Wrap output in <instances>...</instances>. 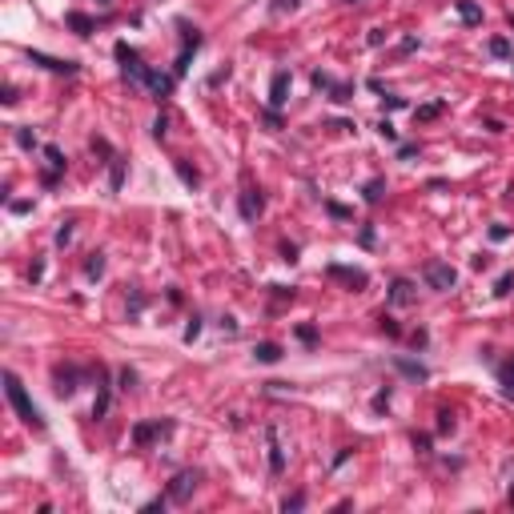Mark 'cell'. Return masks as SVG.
I'll use <instances>...</instances> for the list:
<instances>
[{
	"label": "cell",
	"instance_id": "cell-1",
	"mask_svg": "<svg viewBox=\"0 0 514 514\" xmlns=\"http://www.w3.org/2000/svg\"><path fill=\"white\" fill-rule=\"evenodd\" d=\"M4 390H8V402H13V410L21 414V422H28L33 430H45V418H40V406L33 398H28V390H25V382L8 370L4 374Z\"/></svg>",
	"mask_w": 514,
	"mask_h": 514
},
{
	"label": "cell",
	"instance_id": "cell-2",
	"mask_svg": "<svg viewBox=\"0 0 514 514\" xmlns=\"http://www.w3.org/2000/svg\"><path fill=\"white\" fill-rule=\"evenodd\" d=\"M422 277H426L430 289H454L458 286V269L446 265V262H430L426 269H422Z\"/></svg>",
	"mask_w": 514,
	"mask_h": 514
},
{
	"label": "cell",
	"instance_id": "cell-3",
	"mask_svg": "<svg viewBox=\"0 0 514 514\" xmlns=\"http://www.w3.org/2000/svg\"><path fill=\"white\" fill-rule=\"evenodd\" d=\"M197 482H201L197 470H181V474L173 478V486H169V498H173V502H185L189 494L197 490Z\"/></svg>",
	"mask_w": 514,
	"mask_h": 514
},
{
	"label": "cell",
	"instance_id": "cell-4",
	"mask_svg": "<svg viewBox=\"0 0 514 514\" xmlns=\"http://www.w3.org/2000/svg\"><path fill=\"white\" fill-rule=\"evenodd\" d=\"M117 61L125 64V73H129V76H137V81H145V73H149V69L141 64V57L129 49V45H117Z\"/></svg>",
	"mask_w": 514,
	"mask_h": 514
},
{
	"label": "cell",
	"instance_id": "cell-5",
	"mask_svg": "<svg viewBox=\"0 0 514 514\" xmlns=\"http://www.w3.org/2000/svg\"><path fill=\"white\" fill-rule=\"evenodd\" d=\"M286 93H289V73L281 69V73H274V81H269V105L281 109V105H286Z\"/></svg>",
	"mask_w": 514,
	"mask_h": 514
},
{
	"label": "cell",
	"instance_id": "cell-6",
	"mask_svg": "<svg viewBox=\"0 0 514 514\" xmlns=\"http://www.w3.org/2000/svg\"><path fill=\"white\" fill-rule=\"evenodd\" d=\"M265 442H269V470L281 474V470H286V454H281V442H277V430L274 426L265 430Z\"/></svg>",
	"mask_w": 514,
	"mask_h": 514
},
{
	"label": "cell",
	"instance_id": "cell-7",
	"mask_svg": "<svg viewBox=\"0 0 514 514\" xmlns=\"http://www.w3.org/2000/svg\"><path fill=\"white\" fill-rule=\"evenodd\" d=\"M33 64H45L49 73H64V76L76 73V61H57V57H45V52H33Z\"/></svg>",
	"mask_w": 514,
	"mask_h": 514
},
{
	"label": "cell",
	"instance_id": "cell-8",
	"mask_svg": "<svg viewBox=\"0 0 514 514\" xmlns=\"http://www.w3.org/2000/svg\"><path fill=\"white\" fill-rule=\"evenodd\" d=\"M169 430H173L169 422H145V426L133 430V442H137V446H145L149 438H157V434H169Z\"/></svg>",
	"mask_w": 514,
	"mask_h": 514
},
{
	"label": "cell",
	"instance_id": "cell-9",
	"mask_svg": "<svg viewBox=\"0 0 514 514\" xmlns=\"http://www.w3.org/2000/svg\"><path fill=\"white\" fill-rule=\"evenodd\" d=\"M498 386H502V394H506V398H514V354L498 366Z\"/></svg>",
	"mask_w": 514,
	"mask_h": 514
},
{
	"label": "cell",
	"instance_id": "cell-10",
	"mask_svg": "<svg viewBox=\"0 0 514 514\" xmlns=\"http://www.w3.org/2000/svg\"><path fill=\"white\" fill-rule=\"evenodd\" d=\"M257 214H262V197H253V189H245V193H241V217L253 221Z\"/></svg>",
	"mask_w": 514,
	"mask_h": 514
},
{
	"label": "cell",
	"instance_id": "cell-11",
	"mask_svg": "<svg viewBox=\"0 0 514 514\" xmlns=\"http://www.w3.org/2000/svg\"><path fill=\"white\" fill-rule=\"evenodd\" d=\"M253 358H257V362H265V366H274L277 358H281V346H277V341H262V346L253 350Z\"/></svg>",
	"mask_w": 514,
	"mask_h": 514
},
{
	"label": "cell",
	"instance_id": "cell-12",
	"mask_svg": "<svg viewBox=\"0 0 514 514\" xmlns=\"http://www.w3.org/2000/svg\"><path fill=\"white\" fill-rule=\"evenodd\" d=\"M145 85H149L153 93H169V88H173V81H169L165 73H153V69H149V73H145Z\"/></svg>",
	"mask_w": 514,
	"mask_h": 514
},
{
	"label": "cell",
	"instance_id": "cell-13",
	"mask_svg": "<svg viewBox=\"0 0 514 514\" xmlns=\"http://www.w3.org/2000/svg\"><path fill=\"white\" fill-rule=\"evenodd\" d=\"M458 16H462L466 25H478V21H482V8L470 4V0H458Z\"/></svg>",
	"mask_w": 514,
	"mask_h": 514
},
{
	"label": "cell",
	"instance_id": "cell-14",
	"mask_svg": "<svg viewBox=\"0 0 514 514\" xmlns=\"http://www.w3.org/2000/svg\"><path fill=\"white\" fill-rule=\"evenodd\" d=\"M69 28H76V37H88L93 33V21L85 13H69Z\"/></svg>",
	"mask_w": 514,
	"mask_h": 514
},
{
	"label": "cell",
	"instance_id": "cell-15",
	"mask_svg": "<svg viewBox=\"0 0 514 514\" xmlns=\"http://www.w3.org/2000/svg\"><path fill=\"white\" fill-rule=\"evenodd\" d=\"M390 301H398V305H406V301H414V293H410V281H394V293H390Z\"/></svg>",
	"mask_w": 514,
	"mask_h": 514
},
{
	"label": "cell",
	"instance_id": "cell-16",
	"mask_svg": "<svg viewBox=\"0 0 514 514\" xmlns=\"http://www.w3.org/2000/svg\"><path fill=\"white\" fill-rule=\"evenodd\" d=\"M73 370H69V374H57V394H61V398H64V394H73Z\"/></svg>",
	"mask_w": 514,
	"mask_h": 514
},
{
	"label": "cell",
	"instance_id": "cell-17",
	"mask_svg": "<svg viewBox=\"0 0 514 514\" xmlns=\"http://www.w3.org/2000/svg\"><path fill=\"white\" fill-rule=\"evenodd\" d=\"M177 173H181V181H185V185H197V181H201L197 169H189L185 161H177Z\"/></svg>",
	"mask_w": 514,
	"mask_h": 514
},
{
	"label": "cell",
	"instance_id": "cell-18",
	"mask_svg": "<svg viewBox=\"0 0 514 514\" xmlns=\"http://www.w3.org/2000/svg\"><path fill=\"white\" fill-rule=\"evenodd\" d=\"M85 274L88 277H100V274H105V257H100V253H93V262L85 265Z\"/></svg>",
	"mask_w": 514,
	"mask_h": 514
},
{
	"label": "cell",
	"instance_id": "cell-19",
	"mask_svg": "<svg viewBox=\"0 0 514 514\" xmlns=\"http://www.w3.org/2000/svg\"><path fill=\"white\" fill-rule=\"evenodd\" d=\"M438 113H442V105H422V109H418L414 117H418V121H434Z\"/></svg>",
	"mask_w": 514,
	"mask_h": 514
},
{
	"label": "cell",
	"instance_id": "cell-20",
	"mask_svg": "<svg viewBox=\"0 0 514 514\" xmlns=\"http://www.w3.org/2000/svg\"><path fill=\"white\" fill-rule=\"evenodd\" d=\"M45 157H49V165H52V173H57V169H64V157H61V149H45Z\"/></svg>",
	"mask_w": 514,
	"mask_h": 514
},
{
	"label": "cell",
	"instance_id": "cell-21",
	"mask_svg": "<svg viewBox=\"0 0 514 514\" xmlns=\"http://www.w3.org/2000/svg\"><path fill=\"white\" fill-rule=\"evenodd\" d=\"M109 165H113V189H121V173H125V161H121V157H109Z\"/></svg>",
	"mask_w": 514,
	"mask_h": 514
},
{
	"label": "cell",
	"instance_id": "cell-22",
	"mask_svg": "<svg viewBox=\"0 0 514 514\" xmlns=\"http://www.w3.org/2000/svg\"><path fill=\"white\" fill-rule=\"evenodd\" d=\"M301 506H305V494H293V498H286V502H281V510H301Z\"/></svg>",
	"mask_w": 514,
	"mask_h": 514
},
{
	"label": "cell",
	"instance_id": "cell-23",
	"mask_svg": "<svg viewBox=\"0 0 514 514\" xmlns=\"http://www.w3.org/2000/svg\"><path fill=\"white\" fill-rule=\"evenodd\" d=\"M510 286H514V277H510V274H502V277H498V286H494V293L502 298V293H510Z\"/></svg>",
	"mask_w": 514,
	"mask_h": 514
},
{
	"label": "cell",
	"instance_id": "cell-24",
	"mask_svg": "<svg viewBox=\"0 0 514 514\" xmlns=\"http://www.w3.org/2000/svg\"><path fill=\"white\" fill-rule=\"evenodd\" d=\"M382 197V181H370V185H366V201H378Z\"/></svg>",
	"mask_w": 514,
	"mask_h": 514
},
{
	"label": "cell",
	"instance_id": "cell-25",
	"mask_svg": "<svg viewBox=\"0 0 514 514\" xmlns=\"http://www.w3.org/2000/svg\"><path fill=\"white\" fill-rule=\"evenodd\" d=\"M402 370H406V374L410 378H426V370H422V366H414V362H398Z\"/></svg>",
	"mask_w": 514,
	"mask_h": 514
},
{
	"label": "cell",
	"instance_id": "cell-26",
	"mask_svg": "<svg viewBox=\"0 0 514 514\" xmlns=\"http://www.w3.org/2000/svg\"><path fill=\"white\" fill-rule=\"evenodd\" d=\"M490 52H494V57H506V52H510V45H506V40H490Z\"/></svg>",
	"mask_w": 514,
	"mask_h": 514
},
{
	"label": "cell",
	"instance_id": "cell-27",
	"mask_svg": "<svg viewBox=\"0 0 514 514\" xmlns=\"http://www.w3.org/2000/svg\"><path fill=\"white\" fill-rule=\"evenodd\" d=\"M442 422H438V430H442V434H446V430H454V414H446V410H442Z\"/></svg>",
	"mask_w": 514,
	"mask_h": 514
},
{
	"label": "cell",
	"instance_id": "cell-28",
	"mask_svg": "<svg viewBox=\"0 0 514 514\" xmlns=\"http://www.w3.org/2000/svg\"><path fill=\"white\" fill-rule=\"evenodd\" d=\"M490 238H494V241H506V238H510V229H506V226H494V229H490Z\"/></svg>",
	"mask_w": 514,
	"mask_h": 514
},
{
	"label": "cell",
	"instance_id": "cell-29",
	"mask_svg": "<svg viewBox=\"0 0 514 514\" xmlns=\"http://www.w3.org/2000/svg\"><path fill=\"white\" fill-rule=\"evenodd\" d=\"M105 406H109V394H100V398H97V406H93V418L105 414Z\"/></svg>",
	"mask_w": 514,
	"mask_h": 514
},
{
	"label": "cell",
	"instance_id": "cell-30",
	"mask_svg": "<svg viewBox=\"0 0 514 514\" xmlns=\"http://www.w3.org/2000/svg\"><path fill=\"white\" fill-rule=\"evenodd\" d=\"M153 137H157V141L165 137V117H157V121H153Z\"/></svg>",
	"mask_w": 514,
	"mask_h": 514
},
{
	"label": "cell",
	"instance_id": "cell-31",
	"mask_svg": "<svg viewBox=\"0 0 514 514\" xmlns=\"http://www.w3.org/2000/svg\"><path fill=\"white\" fill-rule=\"evenodd\" d=\"M16 141H21L25 149H33V133H28V129H21V133H16Z\"/></svg>",
	"mask_w": 514,
	"mask_h": 514
},
{
	"label": "cell",
	"instance_id": "cell-32",
	"mask_svg": "<svg viewBox=\"0 0 514 514\" xmlns=\"http://www.w3.org/2000/svg\"><path fill=\"white\" fill-rule=\"evenodd\" d=\"M69 238H73V229H69V226H61V229H57V245H64Z\"/></svg>",
	"mask_w": 514,
	"mask_h": 514
},
{
	"label": "cell",
	"instance_id": "cell-33",
	"mask_svg": "<svg viewBox=\"0 0 514 514\" xmlns=\"http://www.w3.org/2000/svg\"><path fill=\"white\" fill-rule=\"evenodd\" d=\"M286 8H298V0H277L274 4V13H286Z\"/></svg>",
	"mask_w": 514,
	"mask_h": 514
},
{
	"label": "cell",
	"instance_id": "cell-34",
	"mask_svg": "<svg viewBox=\"0 0 514 514\" xmlns=\"http://www.w3.org/2000/svg\"><path fill=\"white\" fill-rule=\"evenodd\" d=\"M100 4H109V0H100Z\"/></svg>",
	"mask_w": 514,
	"mask_h": 514
}]
</instances>
